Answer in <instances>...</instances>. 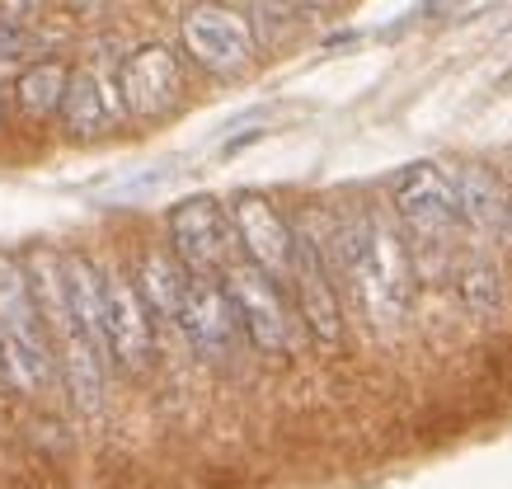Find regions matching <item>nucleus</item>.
<instances>
[{
    "instance_id": "obj_1",
    "label": "nucleus",
    "mask_w": 512,
    "mask_h": 489,
    "mask_svg": "<svg viewBox=\"0 0 512 489\" xmlns=\"http://www.w3.org/2000/svg\"><path fill=\"white\" fill-rule=\"evenodd\" d=\"M329 245H334L329 273L353 287L367 320L381 325V330L400 325L409 316V306H414V264H409L404 240L390 231V221L357 212V217L339 221Z\"/></svg>"
},
{
    "instance_id": "obj_2",
    "label": "nucleus",
    "mask_w": 512,
    "mask_h": 489,
    "mask_svg": "<svg viewBox=\"0 0 512 489\" xmlns=\"http://www.w3.org/2000/svg\"><path fill=\"white\" fill-rule=\"evenodd\" d=\"M33 297H38V316H43L47 334L62 344V367L66 386L85 414H94L104 405V353L90 344V334L80 330L71 297H66L62 259L57 254H33Z\"/></svg>"
},
{
    "instance_id": "obj_3",
    "label": "nucleus",
    "mask_w": 512,
    "mask_h": 489,
    "mask_svg": "<svg viewBox=\"0 0 512 489\" xmlns=\"http://www.w3.org/2000/svg\"><path fill=\"white\" fill-rule=\"evenodd\" d=\"M179 33H184L188 57H193L207 76L231 80V76H245L249 66H254L259 33H254V24H249L240 10L221 5V0H198L184 15Z\"/></svg>"
},
{
    "instance_id": "obj_4",
    "label": "nucleus",
    "mask_w": 512,
    "mask_h": 489,
    "mask_svg": "<svg viewBox=\"0 0 512 489\" xmlns=\"http://www.w3.org/2000/svg\"><path fill=\"white\" fill-rule=\"evenodd\" d=\"M170 245L174 259L193 278H217V273H226L235 264L231 250L240 240H235L231 212L217 198H184L170 212Z\"/></svg>"
},
{
    "instance_id": "obj_5",
    "label": "nucleus",
    "mask_w": 512,
    "mask_h": 489,
    "mask_svg": "<svg viewBox=\"0 0 512 489\" xmlns=\"http://www.w3.org/2000/svg\"><path fill=\"white\" fill-rule=\"evenodd\" d=\"M390 198H395V212H400L404 226L419 240H428V245H442V240L466 221L461 217L456 184H451V170H442L433 160H419V165L400 170Z\"/></svg>"
},
{
    "instance_id": "obj_6",
    "label": "nucleus",
    "mask_w": 512,
    "mask_h": 489,
    "mask_svg": "<svg viewBox=\"0 0 512 489\" xmlns=\"http://www.w3.org/2000/svg\"><path fill=\"white\" fill-rule=\"evenodd\" d=\"M221 283L231 292V306L249 344L259 353H287L292 348V316H287V301L278 292V278L254 269L249 259H235L231 269L221 273Z\"/></svg>"
},
{
    "instance_id": "obj_7",
    "label": "nucleus",
    "mask_w": 512,
    "mask_h": 489,
    "mask_svg": "<svg viewBox=\"0 0 512 489\" xmlns=\"http://www.w3.org/2000/svg\"><path fill=\"white\" fill-rule=\"evenodd\" d=\"M104 353L118 372H132V377H141L156 358L151 311H146L137 283L123 273H104Z\"/></svg>"
},
{
    "instance_id": "obj_8",
    "label": "nucleus",
    "mask_w": 512,
    "mask_h": 489,
    "mask_svg": "<svg viewBox=\"0 0 512 489\" xmlns=\"http://www.w3.org/2000/svg\"><path fill=\"white\" fill-rule=\"evenodd\" d=\"M231 226L254 269H264L268 278H292L296 231L287 226V217L268 203L264 193H240L231 203Z\"/></svg>"
},
{
    "instance_id": "obj_9",
    "label": "nucleus",
    "mask_w": 512,
    "mask_h": 489,
    "mask_svg": "<svg viewBox=\"0 0 512 489\" xmlns=\"http://www.w3.org/2000/svg\"><path fill=\"white\" fill-rule=\"evenodd\" d=\"M292 287H296V311L301 325L320 348H339L343 339V316H339V292H334V273H329L325 254L311 236H296V264H292Z\"/></svg>"
},
{
    "instance_id": "obj_10",
    "label": "nucleus",
    "mask_w": 512,
    "mask_h": 489,
    "mask_svg": "<svg viewBox=\"0 0 512 489\" xmlns=\"http://www.w3.org/2000/svg\"><path fill=\"white\" fill-rule=\"evenodd\" d=\"M179 330L188 334V344L198 348L207 363H226L235 358V339H240V316L231 306V292L221 278H193L184 297V316Z\"/></svg>"
},
{
    "instance_id": "obj_11",
    "label": "nucleus",
    "mask_w": 512,
    "mask_h": 489,
    "mask_svg": "<svg viewBox=\"0 0 512 489\" xmlns=\"http://www.w3.org/2000/svg\"><path fill=\"white\" fill-rule=\"evenodd\" d=\"M118 85H123V104L132 118H165L179 104L184 90V71L165 43H146L118 66Z\"/></svg>"
},
{
    "instance_id": "obj_12",
    "label": "nucleus",
    "mask_w": 512,
    "mask_h": 489,
    "mask_svg": "<svg viewBox=\"0 0 512 489\" xmlns=\"http://www.w3.org/2000/svg\"><path fill=\"white\" fill-rule=\"evenodd\" d=\"M123 113H127V104H123L118 71H109V66H80V71H71V90H66V99H62V123L71 137L94 142V137H104Z\"/></svg>"
},
{
    "instance_id": "obj_13",
    "label": "nucleus",
    "mask_w": 512,
    "mask_h": 489,
    "mask_svg": "<svg viewBox=\"0 0 512 489\" xmlns=\"http://www.w3.org/2000/svg\"><path fill=\"white\" fill-rule=\"evenodd\" d=\"M451 184H456V198H461V217L475 231H489V236H508V212H512V193L498 184L484 165H456L451 170Z\"/></svg>"
},
{
    "instance_id": "obj_14",
    "label": "nucleus",
    "mask_w": 512,
    "mask_h": 489,
    "mask_svg": "<svg viewBox=\"0 0 512 489\" xmlns=\"http://www.w3.org/2000/svg\"><path fill=\"white\" fill-rule=\"evenodd\" d=\"M188 283H193V273L165 250H146L137 264V292L146 301V311L165 325H179L184 316V297H188Z\"/></svg>"
},
{
    "instance_id": "obj_15",
    "label": "nucleus",
    "mask_w": 512,
    "mask_h": 489,
    "mask_svg": "<svg viewBox=\"0 0 512 489\" xmlns=\"http://www.w3.org/2000/svg\"><path fill=\"white\" fill-rule=\"evenodd\" d=\"M19 339H47V325L38 316V297L19 259L0 254V344H19Z\"/></svg>"
},
{
    "instance_id": "obj_16",
    "label": "nucleus",
    "mask_w": 512,
    "mask_h": 489,
    "mask_svg": "<svg viewBox=\"0 0 512 489\" xmlns=\"http://www.w3.org/2000/svg\"><path fill=\"white\" fill-rule=\"evenodd\" d=\"M66 90H71V71H66L62 62H33V66H24V71H19V80H15L19 109L38 113V118H47V113H62Z\"/></svg>"
},
{
    "instance_id": "obj_17",
    "label": "nucleus",
    "mask_w": 512,
    "mask_h": 489,
    "mask_svg": "<svg viewBox=\"0 0 512 489\" xmlns=\"http://www.w3.org/2000/svg\"><path fill=\"white\" fill-rule=\"evenodd\" d=\"M456 292H461V301H466L470 316H498V306H503V278H498L494 264H484V259H475V264H466L461 269V278H456Z\"/></svg>"
},
{
    "instance_id": "obj_18",
    "label": "nucleus",
    "mask_w": 512,
    "mask_h": 489,
    "mask_svg": "<svg viewBox=\"0 0 512 489\" xmlns=\"http://www.w3.org/2000/svg\"><path fill=\"white\" fill-rule=\"evenodd\" d=\"M43 0H0V29H29Z\"/></svg>"
},
{
    "instance_id": "obj_19",
    "label": "nucleus",
    "mask_w": 512,
    "mask_h": 489,
    "mask_svg": "<svg viewBox=\"0 0 512 489\" xmlns=\"http://www.w3.org/2000/svg\"><path fill=\"white\" fill-rule=\"evenodd\" d=\"M0 113H5V104H0Z\"/></svg>"
},
{
    "instance_id": "obj_20",
    "label": "nucleus",
    "mask_w": 512,
    "mask_h": 489,
    "mask_svg": "<svg viewBox=\"0 0 512 489\" xmlns=\"http://www.w3.org/2000/svg\"><path fill=\"white\" fill-rule=\"evenodd\" d=\"M508 80H512V71H508Z\"/></svg>"
}]
</instances>
